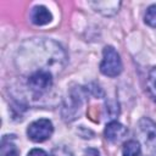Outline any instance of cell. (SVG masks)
<instances>
[{
	"label": "cell",
	"instance_id": "cell-1",
	"mask_svg": "<svg viewBox=\"0 0 156 156\" xmlns=\"http://www.w3.org/2000/svg\"><path fill=\"white\" fill-rule=\"evenodd\" d=\"M122 61L118 52L112 46H105L102 51V61L100 63V72L107 77H117L122 72Z\"/></svg>",
	"mask_w": 156,
	"mask_h": 156
},
{
	"label": "cell",
	"instance_id": "cell-2",
	"mask_svg": "<svg viewBox=\"0 0 156 156\" xmlns=\"http://www.w3.org/2000/svg\"><path fill=\"white\" fill-rule=\"evenodd\" d=\"M54 132V127L51 121L46 118H40L32 122L27 128L28 138L34 143H41L48 140Z\"/></svg>",
	"mask_w": 156,
	"mask_h": 156
},
{
	"label": "cell",
	"instance_id": "cell-3",
	"mask_svg": "<svg viewBox=\"0 0 156 156\" xmlns=\"http://www.w3.org/2000/svg\"><path fill=\"white\" fill-rule=\"evenodd\" d=\"M138 130L147 150L156 154V123L149 117H143L138 123Z\"/></svg>",
	"mask_w": 156,
	"mask_h": 156
},
{
	"label": "cell",
	"instance_id": "cell-4",
	"mask_svg": "<svg viewBox=\"0 0 156 156\" xmlns=\"http://www.w3.org/2000/svg\"><path fill=\"white\" fill-rule=\"evenodd\" d=\"M28 87L34 94H43L52 85V74L49 71H35L32 72L27 80Z\"/></svg>",
	"mask_w": 156,
	"mask_h": 156
},
{
	"label": "cell",
	"instance_id": "cell-5",
	"mask_svg": "<svg viewBox=\"0 0 156 156\" xmlns=\"http://www.w3.org/2000/svg\"><path fill=\"white\" fill-rule=\"evenodd\" d=\"M105 138L111 143H119L127 135V128L117 121H112L106 124L104 130Z\"/></svg>",
	"mask_w": 156,
	"mask_h": 156
},
{
	"label": "cell",
	"instance_id": "cell-6",
	"mask_svg": "<svg viewBox=\"0 0 156 156\" xmlns=\"http://www.w3.org/2000/svg\"><path fill=\"white\" fill-rule=\"evenodd\" d=\"M51 20H52V15L45 6L39 5V6H35L32 9L30 21L35 26H45L49 22H51Z\"/></svg>",
	"mask_w": 156,
	"mask_h": 156
},
{
	"label": "cell",
	"instance_id": "cell-7",
	"mask_svg": "<svg viewBox=\"0 0 156 156\" xmlns=\"http://www.w3.org/2000/svg\"><path fill=\"white\" fill-rule=\"evenodd\" d=\"M1 156H18L17 146L10 140L9 135H5L1 141Z\"/></svg>",
	"mask_w": 156,
	"mask_h": 156
},
{
	"label": "cell",
	"instance_id": "cell-8",
	"mask_svg": "<svg viewBox=\"0 0 156 156\" xmlns=\"http://www.w3.org/2000/svg\"><path fill=\"white\" fill-rule=\"evenodd\" d=\"M146 90L150 98L156 101V67H151L146 78Z\"/></svg>",
	"mask_w": 156,
	"mask_h": 156
},
{
	"label": "cell",
	"instance_id": "cell-9",
	"mask_svg": "<svg viewBox=\"0 0 156 156\" xmlns=\"http://www.w3.org/2000/svg\"><path fill=\"white\" fill-rule=\"evenodd\" d=\"M123 156H140L141 154V147L140 144L135 140H129L123 145L122 150Z\"/></svg>",
	"mask_w": 156,
	"mask_h": 156
},
{
	"label": "cell",
	"instance_id": "cell-10",
	"mask_svg": "<svg viewBox=\"0 0 156 156\" xmlns=\"http://www.w3.org/2000/svg\"><path fill=\"white\" fill-rule=\"evenodd\" d=\"M145 23L152 28H156V5H151L147 7L145 13Z\"/></svg>",
	"mask_w": 156,
	"mask_h": 156
},
{
	"label": "cell",
	"instance_id": "cell-11",
	"mask_svg": "<svg viewBox=\"0 0 156 156\" xmlns=\"http://www.w3.org/2000/svg\"><path fill=\"white\" fill-rule=\"evenodd\" d=\"M51 156H73V154L65 146H57L52 150Z\"/></svg>",
	"mask_w": 156,
	"mask_h": 156
},
{
	"label": "cell",
	"instance_id": "cell-12",
	"mask_svg": "<svg viewBox=\"0 0 156 156\" xmlns=\"http://www.w3.org/2000/svg\"><path fill=\"white\" fill-rule=\"evenodd\" d=\"M27 156H48V154L41 149H33L28 152Z\"/></svg>",
	"mask_w": 156,
	"mask_h": 156
}]
</instances>
